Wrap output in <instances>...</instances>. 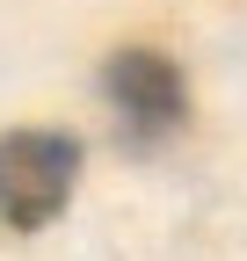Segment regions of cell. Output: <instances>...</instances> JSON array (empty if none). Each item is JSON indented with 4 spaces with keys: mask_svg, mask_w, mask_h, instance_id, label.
<instances>
[{
    "mask_svg": "<svg viewBox=\"0 0 247 261\" xmlns=\"http://www.w3.org/2000/svg\"><path fill=\"white\" fill-rule=\"evenodd\" d=\"M80 181V138L66 130H8L0 138V225L8 232H44L73 203Z\"/></svg>",
    "mask_w": 247,
    "mask_h": 261,
    "instance_id": "cell-1",
    "label": "cell"
},
{
    "mask_svg": "<svg viewBox=\"0 0 247 261\" xmlns=\"http://www.w3.org/2000/svg\"><path fill=\"white\" fill-rule=\"evenodd\" d=\"M102 94H109V109H116V123H124L131 145H160V138L182 130V116H189V80H182V65L167 51H145V44L116 51L102 65Z\"/></svg>",
    "mask_w": 247,
    "mask_h": 261,
    "instance_id": "cell-2",
    "label": "cell"
}]
</instances>
